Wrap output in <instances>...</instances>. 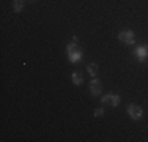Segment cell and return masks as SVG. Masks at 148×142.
Instances as JSON below:
<instances>
[{
	"instance_id": "obj_10",
	"label": "cell",
	"mask_w": 148,
	"mask_h": 142,
	"mask_svg": "<svg viewBox=\"0 0 148 142\" xmlns=\"http://www.w3.org/2000/svg\"><path fill=\"white\" fill-rule=\"evenodd\" d=\"M103 114H104L103 109H96V111H95V117H103Z\"/></svg>"
},
{
	"instance_id": "obj_3",
	"label": "cell",
	"mask_w": 148,
	"mask_h": 142,
	"mask_svg": "<svg viewBox=\"0 0 148 142\" xmlns=\"http://www.w3.org/2000/svg\"><path fill=\"white\" fill-rule=\"evenodd\" d=\"M128 114L131 115V119L139 120L140 117H142V109H140L139 106H136V104H129L128 106Z\"/></svg>"
},
{
	"instance_id": "obj_2",
	"label": "cell",
	"mask_w": 148,
	"mask_h": 142,
	"mask_svg": "<svg viewBox=\"0 0 148 142\" xmlns=\"http://www.w3.org/2000/svg\"><path fill=\"white\" fill-rule=\"evenodd\" d=\"M120 40L123 43H126V44H134V43H136V37H134V33L131 30H126V32H121V33H120Z\"/></svg>"
},
{
	"instance_id": "obj_9",
	"label": "cell",
	"mask_w": 148,
	"mask_h": 142,
	"mask_svg": "<svg viewBox=\"0 0 148 142\" xmlns=\"http://www.w3.org/2000/svg\"><path fill=\"white\" fill-rule=\"evenodd\" d=\"M88 73H90V76H96V65L95 63H91L88 66Z\"/></svg>"
},
{
	"instance_id": "obj_4",
	"label": "cell",
	"mask_w": 148,
	"mask_h": 142,
	"mask_svg": "<svg viewBox=\"0 0 148 142\" xmlns=\"http://www.w3.org/2000/svg\"><path fill=\"white\" fill-rule=\"evenodd\" d=\"M103 103H110L112 106H118L120 97L118 95H106V97L103 98Z\"/></svg>"
},
{
	"instance_id": "obj_6",
	"label": "cell",
	"mask_w": 148,
	"mask_h": 142,
	"mask_svg": "<svg viewBox=\"0 0 148 142\" xmlns=\"http://www.w3.org/2000/svg\"><path fill=\"white\" fill-rule=\"evenodd\" d=\"M136 55L139 57V60L142 62V60L145 59V57H148V48H147V46H140V48H137Z\"/></svg>"
},
{
	"instance_id": "obj_1",
	"label": "cell",
	"mask_w": 148,
	"mask_h": 142,
	"mask_svg": "<svg viewBox=\"0 0 148 142\" xmlns=\"http://www.w3.org/2000/svg\"><path fill=\"white\" fill-rule=\"evenodd\" d=\"M68 52H69V60L71 62H77L80 59V52H79V48H77V43L73 41L71 44L68 46Z\"/></svg>"
},
{
	"instance_id": "obj_7",
	"label": "cell",
	"mask_w": 148,
	"mask_h": 142,
	"mask_svg": "<svg viewBox=\"0 0 148 142\" xmlns=\"http://www.w3.org/2000/svg\"><path fill=\"white\" fill-rule=\"evenodd\" d=\"M73 82L76 85L82 84V77H80V73H73Z\"/></svg>"
},
{
	"instance_id": "obj_5",
	"label": "cell",
	"mask_w": 148,
	"mask_h": 142,
	"mask_svg": "<svg viewBox=\"0 0 148 142\" xmlns=\"http://www.w3.org/2000/svg\"><path fill=\"white\" fill-rule=\"evenodd\" d=\"M90 92L93 95H99L101 93V82L98 79H93L91 81V84H90Z\"/></svg>"
},
{
	"instance_id": "obj_8",
	"label": "cell",
	"mask_w": 148,
	"mask_h": 142,
	"mask_svg": "<svg viewBox=\"0 0 148 142\" xmlns=\"http://www.w3.org/2000/svg\"><path fill=\"white\" fill-rule=\"evenodd\" d=\"M24 8V0H14V11H21Z\"/></svg>"
}]
</instances>
